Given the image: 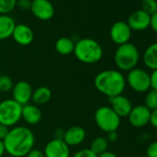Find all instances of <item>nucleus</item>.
<instances>
[{
    "label": "nucleus",
    "mask_w": 157,
    "mask_h": 157,
    "mask_svg": "<svg viewBox=\"0 0 157 157\" xmlns=\"http://www.w3.org/2000/svg\"><path fill=\"white\" fill-rule=\"evenodd\" d=\"M13 40L20 45H29L34 39V33L31 27L26 24H16L12 36Z\"/></svg>",
    "instance_id": "nucleus-15"
},
{
    "label": "nucleus",
    "mask_w": 157,
    "mask_h": 157,
    "mask_svg": "<svg viewBox=\"0 0 157 157\" xmlns=\"http://www.w3.org/2000/svg\"><path fill=\"white\" fill-rule=\"evenodd\" d=\"M117 138H118V135H117V131H111V132H108L107 133L106 139H107L108 142L109 141L110 142H115V141H117Z\"/></svg>",
    "instance_id": "nucleus-35"
},
{
    "label": "nucleus",
    "mask_w": 157,
    "mask_h": 157,
    "mask_svg": "<svg viewBox=\"0 0 157 157\" xmlns=\"http://www.w3.org/2000/svg\"><path fill=\"white\" fill-rule=\"evenodd\" d=\"M6 157H10V156H6Z\"/></svg>",
    "instance_id": "nucleus-41"
},
{
    "label": "nucleus",
    "mask_w": 157,
    "mask_h": 157,
    "mask_svg": "<svg viewBox=\"0 0 157 157\" xmlns=\"http://www.w3.org/2000/svg\"><path fill=\"white\" fill-rule=\"evenodd\" d=\"M141 10L150 16H152L157 12V1L156 0H142Z\"/></svg>",
    "instance_id": "nucleus-26"
},
{
    "label": "nucleus",
    "mask_w": 157,
    "mask_h": 157,
    "mask_svg": "<svg viewBox=\"0 0 157 157\" xmlns=\"http://www.w3.org/2000/svg\"><path fill=\"white\" fill-rule=\"evenodd\" d=\"M150 27L152 29V31L154 33H157V12L155 14H153L152 16H151V25Z\"/></svg>",
    "instance_id": "nucleus-34"
},
{
    "label": "nucleus",
    "mask_w": 157,
    "mask_h": 157,
    "mask_svg": "<svg viewBox=\"0 0 157 157\" xmlns=\"http://www.w3.org/2000/svg\"><path fill=\"white\" fill-rule=\"evenodd\" d=\"M45 157H70L69 146L63 140L53 139L49 140L44 150Z\"/></svg>",
    "instance_id": "nucleus-12"
},
{
    "label": "nucleus",
    "mask_w": 157,
    "mask_h": 157,
    "mask_svg": "<svg viewBox=\"0 0 157 157\" xmlns=\"http://www.w3.org/2000/svg\"><path fill=\"white\" fill-rule=\"evenodd\" d=\"M15 21L10 15H0V41L6 40L12 36Z\"/></svg>",
    "instance_id": "nucleus-18"
},
{
    "label": "nucleus",
    "mask_w": 157,
    "mask_h": 157,
    "mask_svg": "<svg viewBox=\"0 0 157 157\" xmlns=\"http://www.w3.org/2000/svg\"><path fill=\"white\" fill-rule=\"evenodd\" d=\"M144 105L151 111L157 108V91L150 89L147 93H145Z\"/></svg>",
    "instance_id": "nucleus-23"
},
{
    "label": "nucleus",
    "mask_w": 157,
    "mask_h": 157,
    "mask_svg": "<svg viewBox=\"0 0 157 157\" xmlns=\"http://www.w3.org/2000/svg\"><path fill=\"white\" fill-rule=\"evenodd\" d=\"M151 76V89L157 91V69L152 70Z\"/></svg>",
    "instance_id": "nucleus-30"
},
{
    "label": "nucleus",
    "mask_w": 157,
    "mask_h": 157,
    "mask_svg": "<svg viewBox=\"0 0 157 157\" xmlns=\"http://www.w3.org/2000/svg\"><path fill=\"white\" fill-rule=\"evenodd\" d=\"M127 23L131 31L141 32L147 30L150 27L151 16L142 10H138L129 15Z\"/></svg>",
    "instance_id": "nucleus-13"
},
{
    "label": "nucleus",
    "mask_w": 157,
    "mask_h": 157,
    "mask_svg": "<svg viewBox=\"0 0 157 157\" xmlns=\"http://www.w3.org/2000/svg\"><path fill=\"white\" fill-rule=\"evenodd\" d=\"M76 58L84 64H95L104 55L102 45L94 39L82 38L75 43L73 51Z\"/></svg>",
    "instance_id": "nucleus-3"
},
{
    "label": "nucleus",
    "mask_w": 157,
    "mask_h": 157,
    "mask_svg": "<svg viewBox=\"0 0 157 157\" xmlns=\"http://www.w3.org/2000/svg\"><path fill=\"white\" fill-rule=\"evenodd\" d=\"M6 150H5V145L3 140H0V157H5Z\"/></svg>",
    "instance_id": "nucleus-38"
},
{
    "label": "nucleus",
    "mask_w": 157,
    "mask_h": 157,
    "mask_svg": "<svg viewBox=\"0 0 157 157\" xmlns=\"http://www.w3.org/2000/svg\"><path fill=\"white\" fill-rule=\"evenodd\" d=\"M97 157H118L116 153L112 152V151H106L99 155H97Z\"/></svg>",
    "instance_id": "nucleus-37"
},
{
    "label": "nucleus",
    "mask_w": 157,
    "mask_h": 157,
    "mask_svg": "<svg viewBox=\"0 0 157 157\" xmlns=\"http://www.w3.org/2000/svg\"><path fill=\"white\" fill-rule=\"evenodd\" d=\"M131 29L125 21L115 22L110 29V38L117 45L129 43L131 38Z\"/></svg>",
    "instance_id": "nucleus-9"
},
{
    "label": "nucleus",
    "mask_w": 157,
    "mask_h": 157,
    "mask_svg": "<svg viewBox=\"0 0 157 157\" xmlns=\"http://www.w3.org/2000/svg\"><path fill=\"white\" fill-rule=\"evenodd\" d=\"M75 47L74 41L69 37H61L56 40L55 48L59 55L68 56L73 53Z\"/></svg>",
    "instance_id": "nucleus-21"
},
{
    "label": "nucleus",
    "mask_w": 157,
    "mask_h": 157,
    "mask_svg": "<svg viewBox=\"0 0 157 157\" xmlns=\"http://www.w3.org/2000/svg\"><path fill=\"white\" fill-rule=\"evenodd\" d=\"M10 128L0 123V140H4V139L7 137L9 133Z\"/></svg>",
    "instance_id": "nucleus-33"
},
{
    "label": "nucleus",
    "mask_w": 157,
    "mask_h": 157,
    "mask_svg": "<svg viewBox=\"0 0 157 157\" xmlns=\"http://www.w3.org/2000/svg\"><path fill=\"white\" fill-rule=\"evenodd\" d=\"M64 133H65V130L63 129H56L55 131V138L54 139H58V140H63V137H64Z\"/></svg>",
    "instance_id": "nucleus-36"
},
{
    "label": "nucleus",
    "mask_w": 157,
    "mask_h": 157,
    "mask_svg": "<svg viewBox=\"0 0 157 157\" xmlns=\"http://www.w3.org/2000/svg\"><path fill=\"white\" fill-rule=\"evenodd\" d=\"M35 137L31 128L16 126L10 128L3 142L6 152L10 157H24L33 149Z\"/></svg>",
    "instance_id": "nucleus-1"
},
{
    "label": "nucleus",
    "mask_w": 157,
    "mask_h": 157,
    "mask_svg": "<svg viewBox=\"0 0 157 157\" xmlns=\"http://www.w3.org/2000/svg\"><path fill=\"white\" fill-rule=\"evenodd\" d=\"M30 10L40 21H49L55 15L54 5L49 0H33Z\"/></svg>",
    "instance_id": "nucleus-8"
},
{
    "label": "nucleus",
    "mask_w": 157,
    "mask_h": 157,
    "mask_svg": "<svg viewBox=\"0 0 157 157\" xmlns=\"http://www.w3.org/2000/svg\"><path fill=\"white\" fill-rule=\"evenodd\" d=\"M151 110L144 105H138L133 106L129 115L128 116L130 125L134 128L145 127L150 122Z\"/></svg>",
    "instance_id": "nucleus-11"
},
{
    "label": "nucleus",
    "mask_w": 157,
    "mask_h": 157,
    "mask_svg": "<svg viewBox=\"0 0 157 157\" xmlns=\"http://www.w3.org/2000/svg\"><path fill=\"white\" fill-rule=\"evenodd\" d=\"M0 97H1V92H0Z\"/></svg>",
    "instance_id": "nucleus-40"
},
{
    "label": "nucleus",
    "mask_w": 157,
    "mask_h": 157,
    "mask_svg": "<svg viewBox=\"0 0 157 157\" xmlns=\"http://www.w3.org/2000/svg\"><path fill=\"white\" fill-rule=\"evenodd\" d=\"M2 74H1V67H0V76H1Z\"/></svg>",
    "instance_id": "nucleus-39"
},
{
    "label": "nucleus",
    "mask_w": 157,
    "mask_h": 157,
    "mask_svg": "<svg viewBox=\"0 0 157 157\" xmlns=\"http://www.w3.org/2000/svg\"><path fill=\"white\" fill-rule=\"evenodd\" d=\"M94 121L101 130L108 133L117 130L121 119L110 106L104 105L96 109L94 113Z\"/></svg>",
    "instance_id": "nucleus-5"
},
{
    "label": "nucleus",
    "mask_w": 157,
    "mask_h": 157,
    "mask_svg": "<svg viewBox=\"0 0 157 157\" xmlns=\"http://www.w3.org/2000/svg\"><path fill=\"white\" fill-rule=\"evenodd\" d=\"M109 103L110 107L120 118L128 117L133 107L130 100L123 94L109 98Z\"/></svg>",
    "instance_id": "nucleus-14"
},
{
    "label": "nucleus",
    "mask_w": 157,
    "mask_h": 157,
    "mask_svg": "<svg viewBox=\"0 0 157 157\" xmlns=\"http://www.w3.org/2000/svg\"><path fill=\"white\" fill-rule=\"evenodd\" d=\"M22 105L15 100L6 99L0 102V123L10 128L16 126L21 119Z\"/></svg>",
    "instance_id": "nucleus-6"
},
{
    "label": "nucleus",
    "mask_w": 157,
    "mask_h": 157,
    "mask_svg": "<svg viewBox=\"0 0 157 157\" xmlns=\"http://www.w3.org/2000/svg\"><path fill=\"white\" fill-rule=\"evenodd\" d=\"M86 138V131L82 127L72 126L65 130L63 140L70 146H78L82 144Z\"/></svg>",
    "instance_id": "nucleus-16"
},
{
    "label": "nucleus",
    "mask_w": 157,
    "mask_h": 157,
    "mask_svg": "<svg viewBox=\"0 0 157 157\" xmlns=\"http://www.w3.org/2000/svg\"><path fill=\"white\" fill-rule=\"evenodd\" d=\"M153 128H157V108L151 111V117H150V122H149Z\"/></svg>",
    "instance_id": "nucleus-31"
},
{
    "label": "nucleus",
    "mask_w": 157,
    "mask_h": 157,
    "mask_svg": "<svg viewBox=\"0 0 157 157\" xmlns=\"http://www.w3.org/2000/svg\"><path fill=\"white\" fill-rule=\"evenodd\" d=\"M71 157H97V155L93 151H91L90 148H84L76 151Z\"/></svg>",
    "instance_id": "nucleus-27"
},
{
    "label": "nucleus",
    "mask_w": 157,
    "mask_h": 157,
    "mask_svg": "<svg viewBox=\"0 0 157 157\" xmlns=\"http://www.w3.org/2000/svg\"><path fill=\"white\" fill-rule=\"evenodd\" d=\"M17 6V0H0V15H10Z\"/></svg>",
    "instance_id": "nucleus-24"
},
{
    "label": "nucleus",
    "mask_w": 157,
    "mask_h": 157,
    "mask_svg": "<svg viewBox=\"0 0 157 157\" xmlns=\"http://www.w3.org/2000/svg\"><path fill=\"white\" fill-rule=\"evenodd\" d=\"M114 61L119 70L128 72L137 67L140 61V52L137 46L131 43L118 45L115 51Z\"/></svg>",
    "instance_id": "nucleus-4"
},
{
    "label": "nucleus",
    "mask_w": 157,
    "mask_h": 157,
    "mask_svg": "<svg viewBox=\"0 0 157 157\" xmlns=\"http://www.w3.org/2000/svg\"><path fill=\"white\" fill-rule=\"evenodd\" d=\"M14 86L12 78L7 75L0 76V92L2 93H9L12 91Z\"/></svg>",
    "instance_id": "nucleus-25"
},
{
    "label": "nucleus",
    "mask_w": 157,
    "mask_h": 157,
    "mask_svg": "<svg viewBox=\"0 0 157 157\" xmlns=\"http://www.w3.org/2000/svg\"><path fill=\"white\" fill-rule=\"evenodd\" d=\"M25 157H45V156H44V151L38 149H33L28 152V154Z\"/></svg>",
    "instance_id": "nucleus-32"
},
{
    "label": "nucleus",
    "mask_w": 157,
    "mask_h": 157,
    "mask_svg": "<svg viewBox=\"0 0 157 157\" xmlns=\"http://www.w3.org/2000/svg\"><path fill=\"white\" fill-rule=\"evenodd\" d=\"M126 83L135 93L145 94L151 89V76L144 69L135 67L128 72Z\"/></svg>",
    "instance_id": "nucleus-7"
},
{
    "label": "nucleus",
    "mask_w": 157,
    "mask_h": 157,
    "mask_svg": "<svg viewBox=\"0 0 157 157\" xmlns=\"http://www.w3.org/2000/svg\"><path fill=\"white\" fill-rule=\"evenodd\" d=\"M142 61L145 67L151 70L157 69V42L150 44L144 51Z\"/></svg>",
    "instance_id": "nucleus-19"
},
{
    "label": "nucleus",
    "mask_w": 157,
    "mask_h": 157,
    "mask_svg": "<svg viewBox=\"0 0 157 157\" xmlns=\"http://www.w3.org/2000/svg\"><path fill=\"white\" fill-rule=\"evenodd\" d=\"M31 0H17V6L21 10H29L31 9Z\"/></svg>",
    "instance_id": "nucleus-29"
},
{
    "label": "nucleus",
    "mask_w": 157,
    "mask_h": 157,
    "mask_svg": "<svg viewBox=\"0 0 157 157\" xmlns=\"http://www.w3.org/2000/svg\"><path fill=\"white\" fill-rule=\"evenodd\" d=\"M21 119L29 125H36L42 119V112L35 105H25L22 106Z\"/></svg>",
    "instance_id": "nucleus-17"
},
{
    "label": "nucleus",
    "mask_w": 157,
    "mask_h": 157,
    "mask_svg": "<svg viewBox=\"0 0 157 157\" xmlns=\"http://www.w3.org/2000/svg\"><path fill=\"white\" fill-rule=\"evenodd\" d=\"M108 144H109V142L105 137H97V138L93 140L90 149L96 155H99V154L107 151Z\"/></svg>",
    "instance_id": "nucleus-22"
},
{
    "label": "nucleus",
    "mask_w": 157,
    "mask_h": 157,
    "mask_svg": "<svg viewBox=\"0 0 157 157\" xmlns=\"http://www.w3.org/2000/svg\"><path fill=\"white\" fill-rule=\"evenodd\" d=\"M52 97V93L51 90L45 86H41L36 88L33 92V96H32V101L33 105H45L50 101Z\"/></svg>",
    "instance_id": "nucleus-20"
},
{
    "label": "nucleus",
    "mask_w": 157,
    "mask_h": 157,
    "mask_svg": "<svg viewBox=\"0 0 157 157\" xmlns=\"http://www.w3.org/2000/svg\"><path fill=\"white\" fill-rule=\"evenodd\" d=\"M96 90L109 98L120 95L126 88V78L119 70L105 69L99 72L94 81Z\"/></svg>",
    "instance_id": "nucleus-2"
},
{
    "label": "nucleus",
    "mask_w": 157,
    "mask_h": 157,
    "mask_svg": "<svg viewBox=\"0 0 157 157\" xmlns=\"http://www.w3.org/2000/svg\"><path fill=\"white\" fill-rule=\"evenodd\" d=\"M146 154L148 157H157V140L151 142L147 146Z\"/></svg>",
    "instance_id": "nucleus-28"
},
{
    "label": "nucleus",
    "mask_w": 157,
    "mask_h": 157,
    "mask_svg": "<svg viewBox=\"0 0 157 157\" xmlns=\"http://www.w3.org/2000/svg\"><path fill=\"white\" fill-rule=\"evenodd\" d=\"M12 99L19 103L21 105H25L30 104L33 96V88L28 82L20 81L14 84L12 89Z\"/></svg>",
    "instance_id": "nucleus-10"
}]
</instances>
